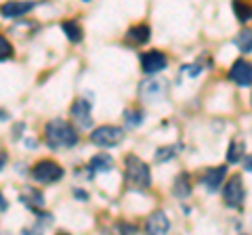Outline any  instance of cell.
<instances>
[{"label":"cell","instance_id":"11","mask_svg":"<svg viewBox=\"0 0 252 235\" xmlns=\"http://www.w3.org/2000/svg\"><path fill=\"white\" fill-rule=\"evenodd\" d=\"M19 200H21L23 206L34 210L36 214H40L42 208H44V195H42V191H38L36 187H26V189L19 193Z\"/></svg>","mask_w":252,"mask_h":235},{"label":"cell","instance_id":"19","mask_svg":"<svg viewBox=\"0 0 252 235\" xmlns=\"http://www.w3.org/2000/svg\"><path fill=\"white\" fill-rule=\"evenodd\" d=\"M233 15L238 17L240 23H248L252 19V2H240V0H235L233 2Z\"/></svg>","mask_w":252,"mask_h":235},{"label":"cell","instance_id":"16","mask_svg":"<svg viewBox=\"0 0 252 235\" xmlns=\"http://www.w3.org/2000/svg\"><path fill=\"white\" fill-rule=\"evenodd\" d=\"M191 176H189V172H181V175L175 178V187H172V193L177 195V198H187L189 193H191Z\"/></svg>","mask_w":252,"mask_h":235},{"label":"cell","instance_id":"13","mask_svg":"<svg viewBox=\"0 0 252 235\" xmlns=\"http://www.w3.org/2000/svg\"><path fill=\"white\" fill-rule=\"evenodd\" d=\"M34 6L36 2H4L0 6V15L6 19H15V17H21V15L30 13Z\"/></svg>","mask_w":252,"mask_h":235},{"label":"cell","instance_id":"15","mask_svg":"<svg viewBox=\"0 0 252 235\" xmlns=\"http://www.w3.org/2000/svg\"><path fill=\"white\" fill-rule=\"evenodd\" d=\"M112 168H114V160L109 153H97V155H93L89 162L91 175H94V172H109Z\"/></svg>","mask_w":252,"mask_h":235},{"label":"cell","instance_id":"22","mask_svg":"<svg viewBox=\"0 0 252 235\" xmlns=\"http://www.w3.org/2000/svg\"><path fill=\"white\" fill-rule=\"evenodd\" d=\"M235 44H238V49L242 53H250L252 51V29H244L242 34H238Z\"/></svg>","mask_w":252,"mask_h":235},{"label":"cell","instance_id":"31","mask_svg":"<svg viewBox=\"0 0 252 235\" xmlns=\"http://www.w3.org/2000/svg\"><path fill=\"white\" fill-rule=\"evenodd\" d=\"M57 235H69V233H63V231H61V233H57Z\"/></svg>","mask_w":252,"mask_h":235},{"label":"cell","instance_id":"17","mask_svg":"<svg viewBox=\"0 0 252 235\" xmlns=\"http://www.w3.org/2000/svg\"><path fill=\"white\" fill-rule=\"evenodd\" d=\"M244 151H246V143L242 139H233L227 149V162L229 164H238L244 160Z\"/></svg>","mask_w":252,"mask_h":235},{"label":"cell","instance_id":"27","mask_svg":"<svg viewBox=\"0 0 252 235\" xmlns=\"http://www.w3.org/2000/svg\"><path fill=\"white\" fill-rule=\"evenodd\" d=\"M9 208V204H6V200H4V195L0 193V210H6Z\"/></svg>","mask_w":252,"mask_h":235},{"label":"cell","instance_id":"3","mask_svg":"<svg viewBox=\"0 0 252 235\" xmlns=\"http://www.w3.org/2000/svg\"><path fill=\"white\" fill-rule=\"evenodd\" d=\"M65 170L61 168V164H57L55 160H40L34 164L32 168V176H34L36 183H42V185H51V183H57L63 178Z\"/></svg>","mask_w":252,"mask_h":235},{"label":"cell","instance_id":"5","mask_svg":"<svg viewBox=\"0 0 252 235\" xmlns=\"http://www.w3.org/2000/svg\"><path fill=\"white\" fill-rule=\"evenodd\" d=\"M223 202L227 208H242L244 202V183L240 175H233L223 187Z\"/></svg>","mask_w":252,"mask_h":235},{"label":"cell","instance_id":"20","mask_svg":"<svg viewBox=\"0 0 252 235\" xmlns=\"http://www.w3.org/2000/svg\"><path fill=\"white\" fill-rule=\"evenodd\" d=\"M181 151V145H164L156 151V162H168V160H175Z\"/></svg>","mask_w":252,"mask_h":235},{"label":"cell","instance_id":"24","mask_svg":"<svg viewBox=\"0 0 252 235\" xmlns=\"http://www.w3.org/2000/svg\"><path fill=\"white\" fill-rule=\"evenodd\" d=\"M137 229L132 225H128V223H118V225H114V229H112V235H132Z\"/></svg>","mask_w":252,"mask_h":235},{"label":"cell","instance_id":"18","mask_svg":"<svg viewBox=\"0 0 252 235\" xmlns=\"http://www.w3.org/2000/svg\"><path fill=\"white\" fill-rule=\"evenodd\" d=\"M61 29H63V34L67 36L69 42H80L82 40V28H80V23H76V21H63L61 23Z\"/></svg>","mask_w":252,"mask_h":235},{"label":"cell","instance_id":"12","mask_svg":"<svg viewBox=\"0 0 252 235\" xmlns=\"http://www.w3.org/2000/svg\"><path fill=\"white\" fill-rule=\"evenodd\" d=\"M225 175H227V166H217V168H208L204 175L200 176V183L206 187L208 191H217L220 185L225 181Z\"/></svg>","mask_w":252,"mask_h":235},{"label":"cell","instance_id":"30","mask_svg":"<svg viewBox=\"0 0 252 235\" xmlns=\"http://www.w3.org/2000/svg\"><path fill=\"white\" fill-rule=\"evenodd\" d=\"M4 120H9V116H6L2 109H0V122H4Z\"/></svg>","mask_w":252,"mask_h":235},{"label":"cell","instance_id":"29","mask_svg":"<svg viewBox=\"0 0 252 235\" xmlns=\"http://www.w3.org/2000/svg\"><path fill=\"white\" fill-rule=\"evenodd\" d=\"M4 164H6V155H4V151H0V170H2Z\"/></svg>","mask_w":252,"mask_h":235},{"label":"cell","instance_id":"21","mask_svg":"<svg viewBox=\"0 0 252 235\" xmlns=\"http://www.w3.org/2000/svg\"><path fill=\"white\" fill-rule=\"evenodd\" d=\"M124 122H126V126L137 128L139 124L143 122V112H141V109H135V107L124 109Z\"/></svg>","mask_w":252,"mask_h":235},{"label":"cell","instance_id":"9","mask_svg":"<svg viewBox=\"0 0 252 235\" xmlns=\"http://www.w3.org/2000/svg\"><path fill=\"white\" fill-rule=\"evenodd\" d=\"M227 76H229V80L235 82L238 86H250L252 84V63L242 57L231 65Z\"/></svg>","mask_w":252,"mask_h":235},{"label":"cell","instance_id":"10","mask_svg":"<svg viewBox=\"0 0 252 235\" xmlns=\"http://www.w3.org/2000/svg\"><path fill=\"white\" fill-rule=\"evenodd\" d=\"M170 229V221L164 210H154L145 221V233L147 235H166Z\"/></svg>","mask_w":252,"mask_h":235},{"label":"cell","instance_id":"7","mask_svg":"<svg viewBox=\"0 0 252 235\" xmlns=\"http://www.w3.org/2000/svg\"><path fill=\"white\" fill-rule=\"evenodd\" d=\"M69 118L78 128H91L93 126V116H91V103L86 99H76L69 107Z\"/></svg>","mask_w":252,"mask_h":235},{"label":"cell","instance_id":"2","mask_svg":"<svg viewBox=\"0 0 252 235\" xmlns=\"http://www.w3.org/2000/svg\"><path fill=\"white\" fill-rule=\"evenodd\" d=\"M124 181L130 189L145 191L152 185V172H149L147 162H143L135 153H128L124 158Z\"/></svg>","mask_w":252,"mask_h":235},{"label":"cell","instance_id":"25","mask_svg":"<svg viewBox=\"0 0 252 235\" xmlns=\"http://www.w3.org/2000/svg\"><path fill=\"white\" fill-rule=\"evenodd\" d=\"M183 72H185L187 76H198V74H200V65H185Z\"/></svg>","mask_w":252,"mask_h":235},{"label":"cell","instance_id":"1","mask_svg":"<svg viewBox=\"0 0 252 235\" xmlns=\"http://www.w3.org/2000/svg\"><path fill=\"white\" fill-rule=\"evenodd\" d=\"M44 141L51 149H65V147H74L78 143V132L72 124L55 118L44 126Z\"/></svg>","mask_w":252,"mask_h":235},{"label":"cell","instance_id":"8","mask_svg":"<svg viewBox=\"0 0 252 235\" xmlns=\"http://www.w3.org/2000/svg\"><path fill=\"white\" fill-rule=\"evenodd\" d=\"M141 97H143L145 101H152V103H156V101H160L166 97L168 92V84L166 80H160V78H149V80L141 82Z\"/></svg>","mask_w":252,"mask_h":235},{"label":"cell","instance_id":"6","mask_svg":"<svg viewBox=\"0 0 252 235\" xmlns=\"http://www.w3.org/2000/svg\"><path fill=\"white\" fill-rule=\"evenodd\" d=\"M168 65V59L166 55H164L162 51H147V53H141V72L152 76V74H160L164 67Z\"/></svg>","mask_w":252,"mask_h":235},{"label":"cell","instance_id":"26","mask_svg":"<svg viewBox=\"0 0 252 235\" xmlns=\"http://www.w3.org/2000/svg\"><path fill=\"white\" fill-rule=\"evenodd\" d=\"M242 164H244V170H248V172H252V155H244V160H242Z\"/></svg>","mask_w":252,"mask_h":235},{"label":"cell","instance_id":"23","mask_svg":"<svg viewBox=\"0 0 252 235\" xmlns=\"http://www.w3.org/2000/svg\"><path fill=\"white\" fill-rule=\"evenodd\" d=\"M13 57V44L0 34V61H6Z\"/></svg>","mask_w":252,"mask_h":235},{"label":"cell","instance_id":"28","mask_svg":"<svg viewBox=\"0 0 252 235\" xmlns=\"http://www.w3.org/2000/svg\"><path fill=\"white\" fill-rule=\"evenodd\" d=\"M74 195H76V198H80V200H86V193L80 191V189H74Z\"/></svg>","mask_w":252,"mask_h":235},{"label":"cell","instance_id":"4","mask_svg":"<svg viewBox=\"0 0 252 235\" xmlns=\"http://www.w3.org/2000/svg\"><path fill=\"white\" fill-rule=\"evenodd\" d=\"M122 139H124V128L112 126V124L97 126L91 132V143L99 145V147H116Z\"/></svg>","mask_w":252,"mask_h":235},{"label":"cell","instance_id":"14","mask_svg":"<svg viewBox=\"0 0 252 235\" xmlns=\"http://www.w3.org/2000/svg\"><path fill=\"white\" fill-rule=\"evenodd\" d=\"M149 36H152V29H149L147 23H137V26L128 28L126 40L132 44H145V42H149Z\"/></svg>","mask_w":252,"mask_h":235}]
</instances>
